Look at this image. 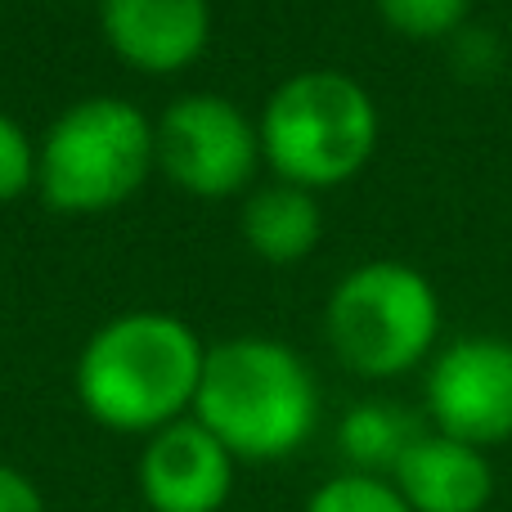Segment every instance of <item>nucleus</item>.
Here are the masks:
<instances>
[{"mask_svg": "<svg viewBox=\"0 0 512 512\" xmlns=\"http://www.w3.org/2000/svg\"><path fill=\"white\" fill-rule=\"evenodd\" d=\"M207 342L171 310H122L86 337L77 400L104 432L153 436L194 414Z\"/></svg>", "mask_w": 512, "mask_h": 512, "instance_id": "nucleus-1", "label": "nucleus"}, {"mask_svg": "<svg viewBox=\"0 0 512 512\" xmlns=\"http://www.w3.org/2000/svg\"><path fill=\"white\" fill-rule=\"evenodd\" d=\"M194 418L239 463H279L315 436V373L279 337H225L207 346Z\"/></svg>", "mask_w": 512, "mask_h": 512, "instance_id": "nucleus-2", "label": "nucleus"}, {"mask_svg": "<svg viewBox=\"0 0 512 512\" xmlns=\"http://www.w3.org/2000/svg\"><path fill=\"white\" fill-rule=\"evenodd\" d=\"M378 104L355 77L310 68L270 90L256 135L261 162L297 189H337L369 167L378 149Z\"/></svg>", "mask_w": 512, "mask_h": 512, "instance_id": "nucleus-3", "label": "nucleus"}, {"mask_svg": "<svg viewBox=\"0 0 512 512\" xmlns=\"http://www.w3.org/2000/svg\"><path fill=\"white\" fill-rule=\"evenodd\" d=\"M158 171L153 122L122 95L68 104L36 144V194L59 216H104Z\"/></svg>", "mask_w": 512, "mask_h": 512, "instance_id": "nucleus-4", "label": "nucleus"}, {"mask_svg": "<svg viewBox=\"0 0 512 512\" xmlns=\"http://www.w3.org/2000/svg\"><path fill=\"white\" fill-rule=\"evenodd\" d=\"M324 337L355 378H400L432 355L441 337V297L414 265L364 261L328 292Z\"/></svg>", "mask_w": 512, "mask_h": 512, "instance_id": "nucleus-5", "label": "nucleus"}, {"mask_svg": "<svg viewBox=\"0 0 512 512\" xmlns=\"http://www.w3.org/2000/svg\"><path fill=\"white\" fill-rule=\"evenodd\" d=\"M153 162L185 194L230 198L248 189L261 167V135L234 99L194 90L153 122Z\"/></svg>", "mask_w": 512, "mask_h": 512, "instance_id": "nucleus-6", "label": "nucleus"}, {"mask_svg": "<svg viewBox=\"0 0 512 512\" xmlns=\"http://www.w3.org/2000/svg\"><path fill=\"white\" fill-rule=\"evenodd\" d=\"M432 432L477 450L512 441V342L472 333L454 337L427 369Z\"/></svg>", "mask_w": 512, "mask_h": 512, "instance_id": "nucleus-7", "label": "nucleus"}, {"mask_svg": "<svg viewBox=\"0 0 512 512\" xmlns=\"http://www.w3.org/2000/svg\"><path fill=\"white\" fill-rule=\"evenodd\" d=\"M234 459L194 414L144 436L135 486L149 512H221L234 495Z\"/></svg>", "mask_w": 512, "mask_h": 512, "instance_id": "nucleus-8", "label": "nucleus"}, {"mask_svg": "<svg viewBox=\"0 0 512 512\" xmlns=\"http://www.w3.org/2000/svg\"><path fill=\"white\" fill-rule=\"evenodd\" d=\"M99 32L126 68L171 77L203 59L212 0H99Z\"/></svg>", "mask_w": 512, "mask_h": 512, "instance_id": "nucleus-9", "label": "nucleus"}, {"mask_svg": "<svg viewBox=\"0 0 512 512\" xmlns=\"http://www.w3.org/2000/svg\"><path fill=\"white\" fill-rule=\"evenodd\" d=\"M391 486L409 512H486L495 495V468L477 445L423 432L396 463Z\"/></svg>", "mask_w": 512, "mask_h": 512, "instance_id": "nucleus-10", "label": "nucleus"}, {"mask_svg": "<svg viewBox=\"0 0 512 512\" xmlns=\"http://www.w3.org/2000/svg\"><path fill=\"white\" fill-rule=\"evenodd\" d=\"M239 230L252 256H261L270 265H297L319 248L324 212H319V198L310 189L274 180V185L248 194V203L239 212Z\"/></svg>", "mask_w": 512, "mask_h": 512, "instance_id": "nucleus-11", "label": "nucleus"}, {"mask_svg": "<svg viewBox=\"0 0 512 512\" xmlns=\"http://www.w3.org/2000/svg\"><path fill=\"white\" fill-rule=\"evenodd\" d=\"M427 427L418 423L409 409H400L396 400H360L355 409H346L337 423V450L351 463L346 472H364V477H387L396 472V463L405 459V450L423 436Z\"/></svg>", "mask_w": 512, "mask_h": 512, "instance_id": "nucleus-12", "label": "nucleus"}, {"mask_svg": "<svg viewBox=\"0 0 512 512\" xmlns=\"http://www.w3.org/2000/svg\"><path fill=\"white\" fill-rule=\"evenodd\" d=\"M382 23L409 41H450L468 23L472 0H373Z\"/></svg>", "mask_w": 512, "mask_h": 512, "instance_id": "nucleus-13", "label": "nucleus"}, {"mask_svg": "<svg viewBox=\"0 0 512 512\" xmlns=\"http://www.w3.org/2000/svg\"><path fill=\"white\" fill-rule=\"evenodd\" d=\"M301 512H409L400 490L387 477H364V472H337L315 495L306 499Z\"/></svg>", "mask_w": 512, "mask_h": 512, "instance_id": "nucleus-14", "label": "nucleus"}, {"mask_svg": "<svg viewBox=\"0 0 512 512\" xmlns=\"http://www.w3.org/2000/svg\"><path fill=\"white\" fill-rule=\"evenodd\" d=\"M27 189H36V144L23 122L0 113V203H14Z\"/></svg>", "mask_w": 512, "mask_h": 512, "instance_id": "nucleus-15", "label": "nucleus"}, {"mask_svg": "<svg viewBox=\"0 0 512 512\" xmlns=\"http://www.w3.org/2000/svg\"><path fill=\"white\" fill-rule=\"evenodd\" d=\"M450 50H454V72L468 81H486L499 72L504 63V41H499L490 27H468L463 23L459 32L450 36Z\"/></svg>", "mask_w": 512, "mask_h": 512, "instance_id": "nucleus-16", "label": "nucleus"}, {"mask_svg": "<svg viewBox=\"0 0 512 512\" xmlns=\"http://www.w3.org/2000/svg\"><path fill=\"white\" fill-rule=\"evenodd\" d=\"M0 512H45V499L27 472L14 463H0Z\"/></svg>", "mask_w": 512, "mask_h": 512, "instance_id": "nucleus-17", "label": "nucleus"}]
</instances>
